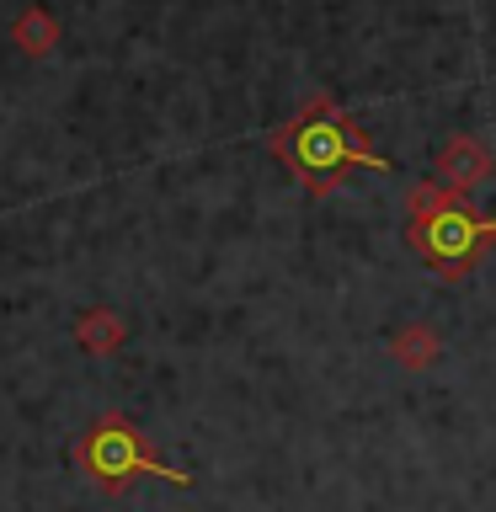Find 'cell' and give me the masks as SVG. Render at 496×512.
Here are the masks:
<instances>
[{
    "mask_svg": "<svg viewBox=\"0 0 496 512\" xmlns=\"http://www.w3.org/2000/svg\"><path fill=\"white\" fill-rule=\"evenodd\" d=\"M272 155H278L304 182V192H315V198H326V192L342 187L352 166L395 171L390 155H379L374 144L363 139V128L352 123L331 96H310V102L272 134Z\"/></svg>",
    "mask_w": 496,
    "mask_h": 512,
    "instance_id": "6da1fadb",
    "label": "cell"
},
{
    "mask_svg": "<svg viewBox=\"0 0 496 512\" xmlns=\"http://www.w3.org/2000/svg\"><path fill=\"white\" fill-rule=\"evenodd\" d=\"M406 240L422 262L438 272V278L459 283L470 278L486 240H496V219L491 214H475L464 198H454L443 182H422L406 198Z\"/></svg>",
    "mask_w": 496,
    "mask_h": 512,
    "instance_id": "7a4b0ae2",
    "label": "cell"
},
{
    "mask_svg": "<svg viewBox=\"0 0 496 512\" xmlns=\"http://www.w3.org/2000/svg\"><path fill=\"white\" fill-rule=\"evenodd\" d=\"M70 464H75L86 480H96L102 491H112V496H123V491L134 486V480H144V475L166 480V486H176V491L192 486L187 470H171V464H160V459L150 454V443L139 438V427L128 422L123 411L96 416V422L70 443Z\"/></svg>",
    "mask_w": 496,
    "mask_h": 512,
    "instance_id": "3957f363",
    "label": "cell"
},
{
    "mask_svg": "<svg viewBox=\"0 0 496 512\" xmlns=\"http://www.w3.org/2000/svg\"><path fill=\"white\" fill-rule=\"evenodd\" d=\"M491 171H496V160H491L486 144H480V139H454V144H443V150H438V176H432V182H443L454 198H464V192L480 187Z\"/></svg>",
    "mask_w": 496,
    "mask_h": 512,
    "instance_id": "277c9868",
    "label": "cell"
},
{
    "mask_svg": "<svg viewBox=\"0 0 496 512\" xmlns=\"http://www.w3.org/2000/svg\"><path fill=\"white\" fill-rule=\"evenodd\" d=\"M123 336H128V326H123V315H112V304H91V310L75 315V342L91 358H112L123 347Z\"/></svg>",
    "mask_w": 496,
    "mask_h": 512,
    "instance_id": "5b68a950",
    "label": "cell"
},
{
    "mask_svg": "<svg viewBox=\"0 0 496 512\" xmlns=\"http://www.w3.org/2000/svg\"><path fill=\"white\" fill-rule=\"evenodd\" d=\"M11 38H16V48H22L27 59H43L48 48L59 43V27H54V16H48L43 6H27L22 16H16V27H11Z\"/></svg>",
    "mask_w": 496,
    "mask_h": 512,
    "instance_id": "8992f818",
    "label": "cell"
},
{
    "mask_svg": "<svg viewBox=\"0 0 496 512\" xmlns=\"http://www.w3.org/2000/svg\"><path fill=\"white\" fill-rule=\"evenodd\" d=\"M390 352H395V363H406V368H427V363H438L443 342L432 326H406V331H395Z\"/></svg>",
    "mask_w": 496,
    "mask_h": 512,
    "instance_id": "52a82bcc",
    "label": "cell"
}]
</instances>
